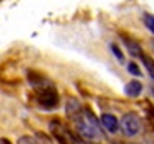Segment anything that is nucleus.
Segmentation results:
<instances>
[{"label":"nucleus","instance_id":"obj_6","mask_svg":"<svg viewBox=\"0 0 154 144\" xmlns=\"http://www.w3.org/2000/svg\"><path fill=\"white\" fill-rule=\"evenodd\" d=\"M140 93H142V83H140V81L134 79V81H128V83L125 84V94L127 96L137 98Z\"/></svg>","mask_w":154,"mask_h":144},{"label":"nucleus","instance_id":"obj_14","mask_svg":"<svg viewBox=\"0 0 154 144\" xmlns=\"http://www.w3.org/2000/svg\"><path fill=\"white\" fill-rule=\"evenodd\" d=\"M0 144H12L7 137H0Z\"/></svg>","mask_w":154,"mask_h":144},{"label":"nucleus","instance_id":"obj_9","mask_svg":"<svg viewBox=\"0 0 154 144\" xmlns=\"http://www.w3.org/2000/svg\"><path fill=\"white\" fill-rule=\"evenodd\" d=\"M144 24H146V28L151 31V33L154 34V16L152 14H144Z\"/></svg>","mask_w":154,"mask_h":144},{"label":"nucleus","instance_id":"obj_7","mask_svg":"<svg viewBox=\"0 0 154 144\" xmlns=\"http://www.w3.org/2000/svg\"><path fill=\"white\" fill-rule=\"evenodd\" d=\"M65 111H67V115L70 117V118H75L77 115H81L82 113V106H81V103L77 100H74V98H70V100L67 101V105H65Z\"/></svg>","mask_w":154,"mask_h":144},{"label":"nucleus","instance_id":"obj_10","mask_svg":"<svg viewBox=\"0 0 154 144\" xmlns=\"http://www.w3.org/2000/svg\"><path fill=\"white\" fill-rule=\"evenodd\" d=\"M110 50H111V53L116 57V60L118 62H123V53L120 52V48H118V45H115V43H111L110 45Z\"/></svg>","mask_w":154,"mask_h":144},{"label":"nucleus","instance_id":"obj_12","mask_svg":"<svg viewBox=\"0 0 154 144\" xmlns=\"http://www.w3.org/2000/svg\"><path fill=\"white\" fill-rule=\"evenodd\" d=\"M17 144H38V142H36V137H31V136H22V137H19Z\"/></svg>","mask_w":154,"mask_h":144},{"label":"nucleus","instance_id":"obj_2","mask_svg":"<svg viewBox=\"0 0 154 144\" xmlns=\"http://www.w3.org/2000/svg\"><path fill=\"white\" fill-rule=\"evenodd\" d=\"M50 130H51L53 137H55L60 144H79V141L74 137V134H72L60 120H57V118H53V120L50 122Z\"/></svg>","mask_w":154,"mask_h":144},{"label":"nucleus","instance_id":"obj_3","mask_svg":"<svg viewBox=\"0 0 154 144\" xmlns=\"http://www.w3.org/2000/svg\"><path fill=\"white\" fill-rule=\"evenodd\" d=\"M140 125H142V124H140V118H139V115H137V113H134V111L125 113V115L122 117V120H120L122 130H123V134L128 136V137H132V136L139 134Z\"/></svg>","mask_w":154,"mask_h":144},{"label":"nucleus","instance_id":"obj_11","mask_svg":"<svg viewBox=\"0 0 154 144\" xmlns=\"http://www.w3.org/2000/svg\"><path fill=\"white\" fill-rule=\"evenodd\" d=\"M127 69H128V72H130L132 76H140V67H139L135 62H128V64H127Z\"/></svg>","mask_w":154,"mask_h":144},{"label":"nucleus","instance_id":"obj_4","mask_svg":"<svg viewBox=\"0 0 154 144\" xmlns=\"http://www.w3.org/2000/svg\"><path fill=\"white\" fill-rule=\"evenodd\" d=\"M101 124H103V127L111 134H115L116 130L120 129L118 118H116L115 115H111V113H103V115H101Z\"/></svg>","mask_w":154,"mask_h":144},{"label":"nucleus","instance_id":"obj_15","mask_svg":"<svg viewBox=\"0 0 154 144\" xmlns=\"http://www.w3.org/2000/svg\"><path fill=\"white\" fill-rule=\"evenodd\" d=\"M152 46H154V41H152Z\"/></svg>","mask_w":154,"mask_h":144},{"label":"nucleus","instance_id":"obj_13","mask_svg":"<svg viewBox=\"0 0 154 144\" xmlns=\"http://www.w3.org/2000/svg\"><path fill=\"white\" fill-rule=\"evenodd\" d=\"M36 142H38V144H51V141H50L48 136L38 132V134H36Z\"/></svg>","mask_w":154,"mask_h":144},{"label":"nucleus","instance_id":"obj_8","mask_svg":"<svg viewBox=\"0 0 154 144\" xmlns=\"http://www.w3.org/2000/svg\"><path fill=\"white\" fill-rule=\"evenodd\" d=\"M140 60H142V64H144V67L147 69V72H149V76L154 79V60L151 58L149 55H146V53H142L140 55Z\"/></svg>","mask_w":154,"mask_h":144},{"label":"nucleus","instance_id":"obj_5","mask_svg":"<svg viewBox=\"0 0 154 144\" xmlns=\"http://www.w3.org/2000/svg\"><path fill=\"white\" fill-rule=\"evenodd\" d=\"M120 36H122V39H123V43H125L127 50H128L130 55H134V57H140V55H142V48H140L139 41H135V39L130 38L128 34H123V33H122Z\"/></svg>","mask_w":154,"mask_h":144},{"label":"nucleus","instance_id":"obj_1","mask_svg":"<svg viewBox=\"0 0 154 144\" xmlns=\"http://www.w3.org/2000/svg\"><path fill=\"white\" fill-rule=\"evenodd\" d=\"M36 91V98H38V103L43 108H46V110H53V108H57L58 106V103H60V96H58V91L55 89V86L51 83H48L46 86H43V88L39 89H34Z\"/></svg>","mask_w":154,"mask_h":144}]
</instances>
